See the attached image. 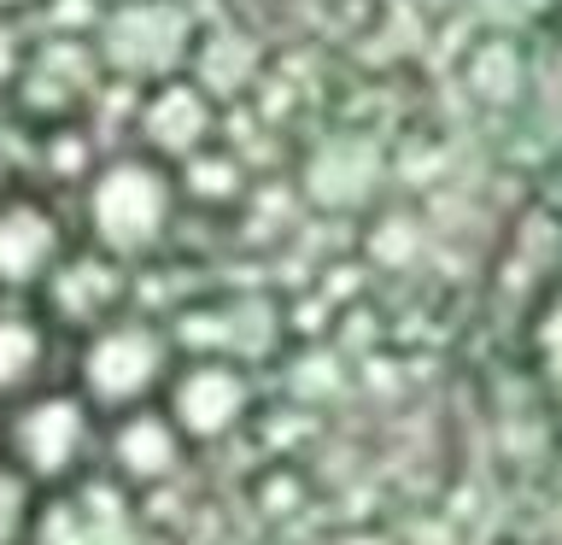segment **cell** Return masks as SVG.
<instances>
[{
	"instance_id": "obj_4",
	"label": "cell",
	"mask_w": 562,
	"mask_h": 545,
	"mask_svg": "<svg viewBox=\"0 0 562 545\" xmlns=\"http://www.w3.org/2000/svg\"><path fill=\"white\" fill-rule=\"evenodd\" d=\"M24 545H153V527L130 487L88 469L35 499Z\"/></svg>"
},
{
	"instance_id": "obj_2",
	"label": "cell",
	"mask_w": 562,
	"mask_h": 545,
	"mask_svg": "<svg viewBox=\"0 0 562 545\" xmlns=\"http://www.w3.org/2000/svg\"><path fill=\"white\" fill-rule=\"evenodd\" d=\"M100 411L77 387H35L0 411V457L24 475L35 492H53L77 475L100 469Z\"/></svg>"
},
{
	"instance_id": "obj_5",
	"label": "cell",
	"mask_w": 562,
	"mask_h": 545,
	"mask_svg": "<svg viewBox=\"0 0 562 545\" xmlns=\"http://www.w3.org/2000/svg\"><path fill=\"white\" fill-rule=\"evenodd\" d=\"M170 334L182 346V358H228L240 369H258L281 358L288 311L263 293H205V299L176 305Z\"/></svg>"
},
{
	"instance_id": "obj_3",
	"label": "cell",
	"mask_w": 562,
	"mask_h": 545,
	"mask_svg": "<svg viewBox=\"0 0 562 545\" xmlns=\"http://www.w3.org/2000/svg\"><path fill=\"white\" fill-rule=\"evenodd\" d=\"M176 358H182V346H176L165 316L123 311V316L88 329L77 341L70 387H77L100 416H117V411H135V404H158Z\"/></svg>"
},
{
	"instance_id": "obj_6",
	"label": "cell",
	"mask_w": 562,
	"mask_h": 545,
	"mask_svg": "<svg viewBox=\"0 0 562 545\" xmlns=\"http://www.w3.org/2000/svg\"><path fill=\"white\" fill-rule=\"evenodd\" d=\"M77 246V218L42 182H0V293L35 299Z\"/></svg>"
},
{
	"instance_id": "obj_10",
	"label": "cell",
	"mask_w": 562,
	"mask_h": 545,
	"mask_svg": "<svg viewBox=\"0 0 562 545\" xmlns=\"http://www.w3.org/2000/svg\"><path fill=\"white\" fill-rule=\"evenodd\" d=\"M53 346H59V329L47 323V311L24 293H0V411L47 387Z\"/></svg>"
},
{
	"instance_id": "obj_1",
	"label": "cell",
	"mask_w": 562,
	"mask_h": 545,
	"mask_svg": "<svg viewBox=\"0 0 562 545\" xmlns=\"http://www.w3.org/2000/svg\"><path fill=\"white\" fill-rule=\"evenodd\" d=\"M70 218H77V241H88L94 253L147 270L193 218L182 193V165H165L158 153L123 135L117 147L100 153L88 182L70 193Z\"/></svg>"
},
{
	"instance_id": "obj_7",
	"label": "cell",
	"mask_w": 562,
	"mask_h": 545,
	"mask_svg": "<svg viewBox=\"0 0 562 545\" xmlns=\"http://www.w3.org/2000/svg\"><path fill=\"white\" fill-rule=\"evenodd\" d=\"M158 404H165V416L182 429L188 446L205 452V446L235 440L246 422H252L258 381H252V369H240L228 358H176Z\"/></svg>"
},
{
	"instance_id": "obj_11",
	"label": "cell",
	"mask_w": 562,
	"mask_h": 545,
	"mask_svg": "<svg viewBox=\"0 0 562 545\" xmlns=\"http://www.w3.org/2000/svg\"><path fill=\"white\" fill-rule=\"evenodd\" d=\"M35 499H42V492H35L24 475L0 457V545H24L30 516H35Z\"/></svg>"
},
{
	"instance_id": "obj_8",
	"label": "cell",
	"mask_w": 562,
	"mask_h": 545,
	"mask_svg": "<svg viewBox=\"0 0 562 545\" xmlns=\"http://www.w3.org/2000/svg\"><path fill=\"white\" fill-rule=\"evenodd\" d=\"M135 281H140V270H130V264H117V258L94 253L88 241H77L59 258V270L42 281L35 305L47 311L53 329H65V334H77V341H82L88 329H100V323H112V316L135 311Z\"/></svg>"
},
{
	"instance_id": "obj_9",
	"label": "cell",
	"mask_w": 562,
	"mask_h": 545,
	"mask_svg": "<svg viewBox=\"0 0 562 545\" xmlns=\"http://www.w3.org/2000/svg\"><path fill=\"white\" fill-rule=\"evenodd\" d=\"M188 457L193 446L165 416V404H135V411H117L100 422V475L130 487L140 504H147V492L170 487L188 469Z\"/></svg>"
}]
</instances>
